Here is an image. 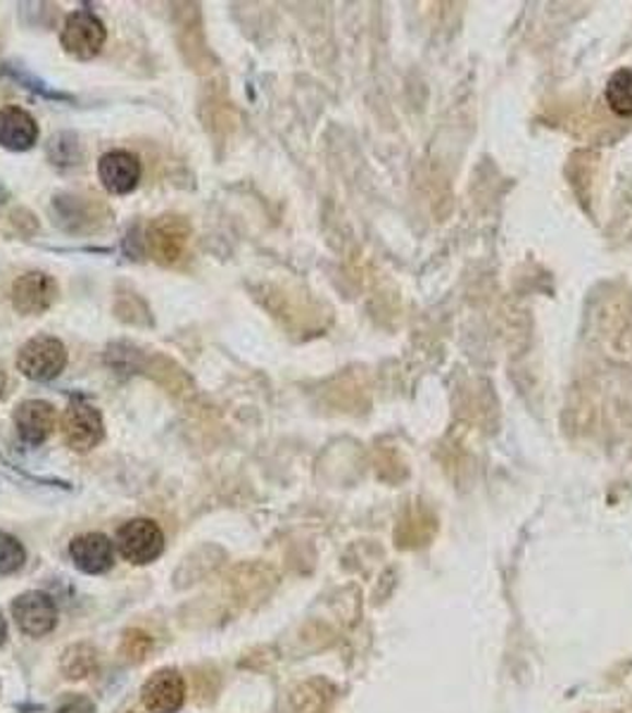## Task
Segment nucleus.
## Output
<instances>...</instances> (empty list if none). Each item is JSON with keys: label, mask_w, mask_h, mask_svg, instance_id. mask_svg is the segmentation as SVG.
<instances>
[{"label": "nucleus", "mask_w": 632, "mask_h": 713, "mask_svg": "<svg viewBox=\"0 0 632 713\" xmlns=\"http://www.w3.org/2000/svg\"><path fill=\"white\" fill-rule=\"evenodd\" d=\"M60 670L67 680H84L93 676L98 670V650L89 642L72 644L62 654Z\"/></svg>", "instance_id": "nucleus-14"}, {"label": "nucleus", "mask_w": 632, "mask_h": 713, "mask_svg": "<svg viewBox=\"0 0 632 713\" xmlns=\"http://www.w3.org/2000/svg\"><path fill=\"white\" fill-rule=\"evenodd\" d=\"M153 652V638H150L145 630H127L121 638V647H119V656L127 664H141L145 662V656Z\"/></svg>", "instance_id": "nucleus-17"}, {"label": "nucleus", "mask_w": 632, "mask_h": 713, "mask_svg": "<svg viewBox=\"0 0 632 713\" xmlns=\"http://www.w3.org/2000/svg\"><path fill=\"white\" fill-rule=\"evenodd\" d=\"M12 616L24 635L44 638L58 623V609L46 593H24L12 601Z\"/></svg>", "instance_id": "nucleus-9"}, {"label": "nucleus", "mask_w": 632, "mask_h": 713, "mask_svg": "<svg viewBox=\"0 0 632 713\" xmlns=\"http://www.w3.org/2000/svg\"><path fill=\"white\" fill-rule=\"evenodd\" d=\"M607 103L616 115L632 117V70H618L609 77Z\"/></svg>", "instance_id": "nucleus-15"}, {"label": "nucleus", "mask_w": 632, "mask_h": 713, "mask_svg": "<svg viewBox=\"0 0 632 713\" xmlns=\"http://www.w3.org/2000/svg\"><path fill=\"white\" fill-rule=\"evenodd\" d=\"M50 212L52 222L62 231L74 233V236H86V233L103 231L109 224V219H113V212H109V208L101 198L81 194H62L52 198Z\"/></svg>", "instance_id": "nucleus-1"}, {"label": "nucleus", "mask_w": 632, "mask_h": 713, "mask_svg": "<svg viewBox=\"0 0 632 713\" xmlns=\"http://www.w3.org/2000/svg\"><path fill=\"white\" fill-rule=\"evenodd\" d=\"M316 688H319V682H307V685H300V688L293 692V704L300 713H312L324 706L326 694Z\"/></svg>", "instance_id": "nucleus-19"}, {"label": "nucleus", "mask_w": 632, "mask_h": 713, "mask_svg": "<svg viewBox=\"0 0 632 713\" xmlns=\"http://www.w3.org/2000/svg\"><path fill=\"white\" fill-rule=\"evenodd\" d=\"M58 283L44 271H30L12 283V305L26 317H38L52 307Z\"/></svg>", "instance_id": "nucleus-7"}, {"label": "nucleus", "mask_w": 632, "mask_h": 713, "mask_svg": "<svg viewBox=\"0 0 632 713\" xmlns=\"http://www.w3.org/2000/svg\"><path fill=\"white\" fill-rule=\"evenodd\" d=\"M117 547L129 564L143 566L155 561L164 550V535L155 521L133 518L117 533Z\"/></svg>", "instance_id": "nucleus-4"}, {"label": "nucleus", "mask_w": 632, "mask_h": 713, "mask_svg": "<svg viewBox=\"0 0 632 713\" xmlns=\"http://www.w3.org/2000/svg\"><path fill=\"white\" fill-rule=\"evenodd\" d=\"M55 713H95V706L89 697H81V694H70L65 697L60 706L55 709Z\"/></svg>", "instance_id": "nucleus-20"}, {"label": "nucleus", "mask_w": 632, "mask_h": 713, "mask_svg": "<svg viewBox=\"0 0 632 713\" xmlns=\"http://www.w3.org/2000/svg\"><path fill=\"white\" fill-rule=\"evenodd\" d=\"M98 176L113 196H127L141 182V162L127 150H113L101 157Z\"/></svg>", "instance_id": "nucleus-10"}, {"label": "nucleus", "mask_w": 632, "mask_h": 713, "mask_svg": "<svg viewBox=\"0 0 632 713\" xmlns=\"http://www.w3.org/2000/svg\"><path fill=\"white\" fill-rule=\"evenodd\" d=\"M143 706L150 713H176L184 706L186 682L176 668H162L150 676L141 690Z\"/></svg>", "instance_id": "nucleus-8"}, {"label": "nucleus", "mask_w": 632, "mask_h": 713, "mask_svg": "<svg viewBox=\"0 0 632 713\" xmlns=\"http://www.w3.org/2000/svg\"><path fill=\"white\" fill-rule=\"evenodd\" d=\"M48 155L52 164H58V167H74V164H81V160H84L79 139L72 133L52 136L48 145Z\"/></svg>", "instance_id": "nucleus-16"}, {"label": "nucleus", "mask_w": 632, "mask_h": 713, "mask_svg": "<svg viewBox=\"0 0 632 713\" xmlns=\"http://www.w3.org/2000/svg\"><path fill=\"white\" fill-rule=\"evenodd\" d=\"M190 238V224L182 214H162L150 222L145 231V245L157 265H176L184 257Z\"/></svg>", "instance_id": "nucleus-2"}, {"label": "nucleus", "mask_w": 632, "mask_h": 713, "mask_svg": "<svg viewBox=\"0 0 632 713\" xmlns=\"http://www.w3.org/2000/svg\"><path fill=\"white\" fill-rule=\"evenodd\" d=\"M8 395V374L3 372V366H0V400Z\"/></svg>", "instance_id": "nucleus-21"}, {"label": "nucleus", "mask_w": 632, "mask_h": 713, "mask_svg": "<svg viewBox=\"0 0 632 713\" xmlns=\"http://www.w3.org/2000/svg\"><path fill=\"white\" fill-rule=\"evenodd\" d=\"M67 366V350L62 340L52 336H36L26 340L17 352V369L32 381L58 378Z\"/></svg>", "instance_id": "nucleus-3"}, {"label": "nucleus", "mask_w": 632, "mask_h": 713, "mask_svg": "<svg viewBox=\"0 0 632 713\" xmlns=\"http://www.w3.org/2000/svg\"><path fill=\"white\" fill-rule=\"evenodd\" d=\"M105 24L86 10H77L70 17L65 20L62 26V48L67 55H72L77 60H91L101 52L105 46Z\"/></svg>", "instance_id": "nucleus-6"}, {"label": "nucleus", "mask_w": 632, "mask_h": 713, "mask_svg": "<svg viewBox=\"0 0 632 713\" xmlns=\"http://www.w3.org/2000/svg\"><path fill=\"white\" fill-rule=\"evenodd\" d=\"M8 640V623L3 619V613H0V644H5Z\"/></svg>", "instance_id": "nucleus-22"}, {"label": "nucleus", "mask_w": 632, "mask_h": 713, "mask_svg": "<svg viewBox=\"0 0 632 713\" xmlns=\"http://www.w3.org/2000/svg\"><path fill=\"white\" fill-rule=\"evenodd\" d=\"M5 200H8V190H5L3 184H0V204H3Z\"/></svg>", "instance_id": "nucleus-23"}, {"label": "nucleus", "mask_w": 632, "mask_h": 713, "mask_svg": "<svg viewBox=\"0 0 632 713\" xmlns=\"http://www.w3.org/2000/svg\"><path fill=\"white\" fill-rule=\"evenodd\" d=\"M15 429L26 445H40L55 431V407L44 400H26L15 409Z\"/></svg>", "instance_id": "nucleus-11"}, {"label": "nucleus", "mask_w": 632, "mask_h": 713, "mask_svg": "<svg viewBox=\"0 0 632 713\" xmlns=\"http://www.w3.org/2000/svg\"><path fill=\"white\" fill-rule=\"evenodd\" d=\"M38 139L36 119L22 107H3L0 109V145L8 150H30Z\"/></svg>", "instance_id": "nucleus-13"}, {"label": "nucleus", "mask_w": 632, "mask_h": 713, "mask_svg": "<svg viewBox=\"0 0 632 713\" xmlns=\"http://www.w3.org/2000/svg\"><path fill=\"white\" fill-rule=\"evenodd\" d=\"M103 435H105V426H103L101 411L93 405H89L86 400H81V397L72 400L62 414L65 443L74 452H91L93 447L101 445Z\"/></svg>", "instance_id": "nucleus-5"}, {"label": "nucleus", "mask_w": 632, "mask_h": 713, "mask_svg": "<svg viewBox=\"0 0 632 713\" xmlns=\"http://www.w3.org/2000/svg\"><path fill=\"white\" fill-rule=\"evenodd\" d=\"M70 557L84 573H105L115 564V547L109 538L101 533H86L79 535L70 545Z\"/></svg>", "instance_id": "nucleus-12"}, {"label": "nucleus", "mask_w": 632, "mask_h": 713, "mask_svg": "<svg viewBox=\"0 0 632 713\" xmlns=\"http://www.w3.org/2000/svg\"><path fill=\"white\" fill-rule=\"evenodd\" d=\"M26 552L12 535L0 530V573H15L24 566Z\"/></svg>", "instance_id": "nucleus-18"}]
</instances>
